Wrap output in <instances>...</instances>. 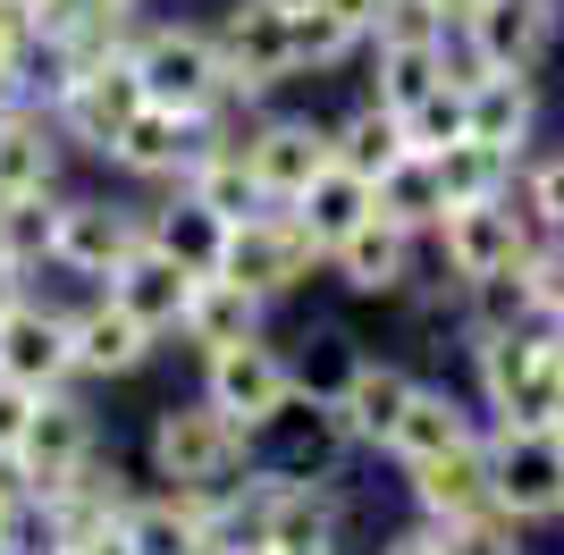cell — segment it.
Instances as JSON below:
<instances>
[{"mask_svg": "<svg viewBox=\"0 0 564 555\" xmlns=\"http://www.w3.org/2000/svg\"><path fill=\"white\" fill-rule=\"evenodd\" d=\"M143 471L161 488H177V497H219L228 480L253 471V429H236L203 388L169 395L152 413V429H143Z\"/></svg>", "mask_w": 564, "mask_h": 555, "instance_id": "obj_1", "label": "cell"}, {"mask_svg": "<svg viewBox=\"0 0 564 555\" xmlns=\"http://www.w3.org/2000/svg\"><path fill=\"white\" fill-rule=\"evenodd\" d=\"M127 59L143 76V101H161L177 118H219L228 101V59H219V34L194 18H143L127 34Z\"/></svg>", "mask_w": 564, "mask_h": 555, "instance_id": "obj_2", "label": "cell"}, {"mask_svg": "<svg viewBox=\"0 0 564 555\" xmlns=\"http://www.w3.org/2000/svg\"><path fill=\"white\" fill-rule=\"evenodd\" d=\"M212 270L236 278V286H253L261 303H286V295H304L312 278H329V253L312 244V228L286 203H261L253 219H236V228H228V244H219Z\"/></svg>", "mask_w": 564, "mask_h": 555, "instance_id": "obj_3", "label": "cell"}, {"mask_svg": "<svg viewBox=\"0 0 564 555\" xmlns=\"http://www.w3.org/2000/svg\"><path fill=\"white\" fill-rule=\"evenodd\" d=\"M564 34V0H480L464 25L447 34V76L471 85L480 68H522L540 76V59Z\"/></svg>", "mask_w": 564, "mask_h": 555, "instance_id": "obj_4", "label": "cell"}, {"mask_svg": "<svg viewBox=\"0 0 564 555\" xmlns=\"http://www.w3.org/2000/svg\"><path fill=\"white\" fill-rule=\"evenodd\" d=\"M422 244L438 253V278H447V286H489V278H514L540 236H531V219L514 210V194H497V203H447Z\"/></svg>", "mask_w": 564, "mask_h": 555, "instance_id": "obj_5", "label": "cell"}, {"mask_svg": "<svg viewBox=\"0 0 564 555\" xmlns=\"http://www.w3.org/2000/svg\"><path fill=\"white\" fill-rule=\"evenodd\" d=\"M143 244V203L127 194H94V185H59V219H51V270L76 286H101L118 261Z\"/></svg>", "mask_w": 564, "mask_h": 555, "instance_id": "obj_6", "label": "cell"}, {"mask_svg": "<svg viewBox=\"0 0 564 555\" xmlns=\"http://www.w3.org/2000/svg\"><path fill=\"white\" fill-rule=\"evenodd\" d=\"M489 505L514 531L564 522V446L540 429H489Z\"/></svg>", "mask_w": 564, "mask_h": 555, "instance_id": "obj_7", "label": "cell"}, {"mask_svg": "<svg viewBox=\"0 0 564 555\" xmlns=\"http://www.w3.org/2000/svg\"><path fill=\"white\" fill-rule=\"evenodd\" d=\"M94 455H101L94 404H85L76 388H59V395H43V404H34V421H25V438H18V455H9V471H18V488L43 505L51 488H68Z\"/></svg>", "mask_w": 564, "mask_h": 555, "instance_id": "obj_8", "label": "cell"}, {"mask_svg": "<svg viewBox=\"0 0 564 555\" xmlns=\"http://www.w3.org/2000/svg\"><path fill=\"white\" fill-rule=\"evenodd\" d=\"M203 395H212L236 429L261 438V429L295 404V362H286V346H270V328H261V337H245V346L203 353Z\"/></svg>", "mask_w": 564, "mask_h": 555, "instance_id": "obj_9", "label": "cell"}, {"mask_svg": "<svg viewBox=\"0 0 564 555\" xmlns=\"http://www.w3.org/2000/svg\"><path fill=\"white\" fill-rule=\"evenodd\" d=\"M212 34H219V59H228V101H236V110H261L270 92L295 85V34H286V9L236 0Z\"/></svg>", "mask_w": 564, "mask_h": 555, "instance_id": "obj_10", "label": "cell"}, {"mask_svg": "<svg viewBox=\"0 0 564 555\" xmlns=\"http://www.w3.org/2000/svg\"><path fill=\"white\" fill-rule=\"evenodd\" d=\"M143 110V76L127 51H110V59H94V68L76 76L59 101H51V118H59V143H68V161H110L118 127Z\"/></svg>", "mask_w": 564, "mask_h": 555, "instance_id": "obj_11", "label": "cell"}, {"mask_svg": "<svg viewBox=\"0 0 564 555\" xmlns=\"http://www.w3.org/2000/svg\"><path fill=\"white\" fill-rule=\"evenodd\" d=\"M245 161H253V177H261V194L270 203H295L321 168L337 161L329 152V118H312V110H270L261 101L253 118H245Z\"/></svg>", "mask_w": 564, "mask_h": 555, "instance_id": "obj_12", "label": "cell"}, {"mask_svg": "<svg viewBox=\"0 0 564 555\" xmlns=\"http://www.w3.org/2000/svg\"><path fill=\"white\" fill-rule=\"evenodd\" d=\"M68 353H76V379H94V388H118V379H135L152 353H161V328H143L127 303H110L101 286L68 303Z\"/></svg>", "mask_w": 564, "mask_h": 555, "instance_id": "obj_13", "label": "cell"}, {"mask_svg": "<svg viewBox=\"0 0 564 555\" xmlns=\"http://www.w3.org/2000/svg\"><path fill=\"white\" fill-rule=\"evenodd\" d=\"M329 278L346 286L354 303H397V295H413V278H422V236L371 210L354 236L329 244Z\"/></svg>", "mask_w": 564, "mask_h": 555, "instance_id": "obj_14", "label": "cell"}, {"mask_svg": "<svg viewBox=\"0 0 564 555\" xmlns=\"http://www.w3.org/2000/svg\"><path fill=\"white\" fill-rule=\"evenodd\" d=\"M0 379H18L34 395L76 388V353H68V303L25 295L0 312Z\"/></svg>", "mask_w": 564, "mask_h": 555, "instance_id": "obj_15", "label": "cell"}, {"mask_svg": "<svg viewBox=\"0 0 564 555\" xmlns=\"http://www.w3.org/2000/svg\"><path fill=\"white\" fill-rule=\"evenodd\" d=\"M194 152H203V118H177V110H161V101H143V110L118 127V143H110L101 168L127 177V185H143V194H169V185H186Z\"/></svg>", "mask_w": 564, "mask_h": 555, "instance_id": "obj_16", "label": "cell"}, {"mask_svg": "<svg viewBox=\"0 0 564 555\" xmlns=\"http://www.w3.org/2000/svg\"><path fill=\"white\" fill-rule=\"evenodd\" d=\"M489 429V413L471 404V388H447V379H413V395H404L397 429H388V446L379 455L397 463V471H413V463L447 455V446H471Z\"/></svg>", "mask_w": 564, "mask_h": 555, "instance_id": "obj_17", "label": "cell"}, {"mask_svg": "<svg viewBox=\"0 0 564 555\" xmlns=\"http://www.w3.org/2000/svg\"><path fill=\"white\" fill-rule=\"evenodd\" d=\"M346 455H354V438L337 429L329 395H304V388H295V404L253 438V463H270V471H286V480H337Z\"/></svg>", "mask_w": 564, "mask_h": 555, "instance_id": "obj_18", "label": "cell"}, {"mask_svg": "<svg viewBox=\"0 0 564 555\" xmlns=\"http://www.w3.org/2000/svg\"><path fill=\"white\" fill-rule=\"evenodd\" d=\"M404 395H413V370L388 362V353H362V362L337 379L329 413H337V429L354 438V455H379V446H388V429H397V413H404Z\"/></svg>", "mask_w": 564, "mask_h": 555, "instance_id": "obj_19", "label": "cell"}, {"mask_svg": "<svg viewBox=\"0 0 564 555\" xmlns=\"http://www.w3.org/2000/svg\"><path fill=\"white\" fill-rule=\"evenodd\" d=\"M261 328H270V303H261L253 286H236V278H219V270H194L186 312H177V337L194 346V362L219 353V346H245Z\"/></svg>", "mask_w": 564, "mask_h": 555, "instance_id": "obj_20", "label": "cell"}, {"mask_svg": "<svg viewBox=\"0 0 564 555\" xmlns=\"http://www.w3.org/2000/svg\"><path fill=\"white\" fill-rule=\"evenodd\" d=\"M404 497L422 522H464V513H489V429L471 446H447V455H430L404 471Z\"/></svg>", "mask_w": 564, "mask_h": 555, "instance_id": "obj_21", "label": "cell"}, {"mask_svg": "<svg viewBox=\"0 0 564 555\" xmlns=\"http://www.w3.org/2000/svg\"><path fill=\"white\" fill-rule=\"evenodd\" d=\"M464 135L506 143V152H531V135H540V76H522V68H480V76L464 85Z\"/></svg>", "mask_w": 564, "mask_h": 555, "instance_id": "obj_22", "label": "cell"}, {"mask_svg": "<svg viewBox=\"0 0 564 555\" xmlns=\"http://www.w3.org/2000/svg\"><path fill=\"white\" fill-rule=\"evenodd\" d=\"M186 286H194V270L177 253H161V244H152V236H143L135 253L118 261L110 278H101V295L110 303H127V312H135L143 328H161V337H177V312H186Z\"/></svg>", "mask_w": 564, "mask_h": 555, "instance_id": "obj_23", "label": "cell"}, {"mask_svg": "<svg viewBox=\"0 0 564 555\" xmlns=\"http://www.w3.org/2000/svg\"><path fill=\"white\" fill-rule=\"evenodd\" d=\"M68 177V143L43 101H9L0 110V194H43Z\"/></svg>", "mask_w": 564, "mask_h": 555, "instance_id": "obj_24", "label": "cell"}, {"mask_svg": "<svg viewBox=\"0 0 564 555\" xmlns=\"http://www.w3.org/2000/svg\"><path fill=\"white\" fill-rule=\"evenodd\" d=\"M118 538H127V555H212L203 497H177V488H152V497L135 488L118 513Z\"/></svg>", "mask_w": 564, "mask_h": 555, "instance_id": "obj_25", "label": "cell"}, {"mask_svg": "<svg viewBox=\"0 0 564 555\" xmlns=\"http://www.w3.org/2000/svg\"><path fill=\"white\" fill-rule=\"evenodd\" d=\"M143 236H152L161 253H177L186 270H212L219 244H228V219H219V210H203L186 185H169L161 203H143Z\"/></svg>", "mask_w": 564, "mask_h": 555, "instance_id": "obj_26", "label": "cell"}, {"mask_svg": "<svg viewBox=\"0 0 564 555\" xmlns=\"http://www.w3.org/2000/svg\"><path fill=\"white\" fill-rule=\"evenodd\" d=\"M286 210H295V219L312 228V244L329 253L337 236H354L362 219H371V177H354V168H337V161H329V168H321V177H312Z\"/></svg>", "mask_w": 564, "mask_h": 555, "instance_id": "obj_27", "label": "cell"}, {"mask_svg": "<svg viewBox=\"0 0 564 555\" xmlns=\"http://www.w3.org/2000/svg\"><path fill=\"white\" fill-rule=\"evenodd\" d=\"M430 168H438V185H447V203H497V194H514L522 152L480 143V135H455L447 152H430Z\"/></svg>", "mask_w": 564, "mask_h": 555, "instance_id": "obj_28", "label": "cell"}, {"mask_svg": "<svg viewBox=\"0 0 564 555\" xmlns=\"http://www.w3.org/2000/svg\"><path fill=\"white\" fill-rule=\"evenodd\" d=\"M329 152H337V168H354V177H388V168L404 161V127H397V110H379V101H354L346 118H329Z\"/></svg>", "mask_w": 564, "mask_h": 555, "instance_id": "obj_29", "label": "cell"}, {"mask_svg": "<svg viewBox=\"0 0 564 555\" xmlns=\"http://www.w3.org/2000/svg\"><path fill=\"white\" fill-rule=\"evenodd\" d=\"M371 210H379V219H397V228H413V236L438 228V210H447V185H438L430 152H404V161L371 185Z\"/></svg>", "mask_w": 564, "mask_h": 555, "instance_id": "obj_30", "label": "cell"}, {"mask_svg": "<svg viewBox=\"0 0 564 555\" xmlns=\"http://www.w3.org/2000/svg\"><path fill=\"white\" fill-rule=\"evenodd\" d=\"M51 219H59V185L43 194H0V261L43 278L51 270Z\"/></svg>", "mask_w": 564, "mask_h": 555, "instance_id": "obj_31", "label": "cell"}, {"mask_svg": "<svg viewBox=\"0 0 564 555\" xmlns=\"http://www.w3.org/2000/svg\"><path fill=\"white\" fill-rule=\"evenodd\" d=\"M286 362H295V388H304V395H337V379L362 362V346H354L346 320H312L304 337H295V353H286Z\"/></svg>", "mask_w": 564, "mask_h": 555, "instance_id": "obj_32", "label": "cell"}, {"mask_svg": "<svg viewBox=\"0 0 564 555\" xmlns=\"http://www.w3.org/2000/svg\"><path fill=\"white\" fill-rule=\"evenodd\" d=\"M430 85H447V43L438 51H371V101L379 110H413Z\"/></svg>", "mask_w": 564, "mask_h": 555, "instance_id": "obj_33", "label": "cell"}, {"mask_svg": "<svg viewBox=\"0 0 564 555\" xmlns=\"http://www.w3.org/2000/svg\"><path fill=\"white\" fill-rule=\"evenodd\" d=\"M286 34H295V76H337L354 51H362V34L337 25L321 0H312V9H286Z\"/></svg>", "mask_w": 564, "mask_h": 555, "instance_id": "obj_34", "label": "cell"}, {"mask_svg": "<svg viewBox=\"0 0 564 555\" xmlns=\"http://www.w3.org/2000/svg\"><path fill=\"white\" fill-rule=\"evenodd\" d=\"M514 210L531 219V236H564V143H556V152H522Z\"/></svg>", "mask_w": 564, "mask_h": 555, "instance_id": "obj_35", "label": "cell"}, {"mask_svg": "<svg viewBox=\"0 0 564 555\" xmlns=\"http://www.w3.org/2000/svg\"><path fill=\"white\" fill-rule=\"evenodd\" d=\"M397 127H404V152H447L455 135H464V85H430L413 110H397Z\"/></svg>", "mask_w": 564, "mask_h": 555, "instance_id": "obj_36", "label": "cell"}, {"mask_svg": "<svg viewBox=\"0 0 564 555\" xmlns=\"http://www.w3.org/2000/svg\"><path fill=\"white\" fill-rule=\"evenodd\" d=\"M455 25L430 9V0H379V18H371V43L362 51H438Z\"/></svg>", "mask_w": 564, "mask_h": 555, "instance_id": "obj_37", "label": "cell"}, {"mask_svg": "<svg viewBox=\"0 0 564 555\" xmlns=\"http://www.w3.org/2000/svg\"><path fill=\"white\" fill-rule=\"evenodd\" d=\"M25 51H34V9L25 0H0V92L9 101H25Z\"/></svg>", "mask_w": 564, "mask_h": 555, "instance_id": "obj_38", "label": "cell"}, {"mask_svg": "<svg viewBox=\"0 0 564 555\" xmlns=\"http://www.w3.org/2000/svg\"><path fill=\"white\" fill-rule=\"evenodd\" d=\"M34 404H43L34 388H18V379H0V463L18 455V438H25V421H34Z\"/></svg>", "mask_w": 564, "mask_h": 555, "instance_id": "obj_39", "label": "cell"}, {"mask_svg": "<svg viewBox=\"0 0 564 555\" xmlns=\"http://www.w3.org/2000/svg\"><path fill=\"white\" fill-rule=\"evenodd\" d=\"M371 555H447V538H438V531H430V522H422V513H413V522H397V531L379 538Z\"/></svg>", "mask_w": 564, "mask_h": 555, "instance_id": "obj_40", "label": "cell"}, {"mask_svg": "<svg viewBox=\"0 0 564 555\" xmlns=\"http://www.w3.org/2000/svg\"><path fill=\"white\" fill-rule=\"evenodd\" d=\"M321 9H329L337 25H354V34L371 43V18H379V0H321Z\"/></svg>", "mask_w": 564, "mask_h": 555, "instance_id": "obj_41", "label": "cell"}, {"mask_svg": "<svg viewBox=\"0 0 564 555\" xmlns=\"http://www.w3.org/2000/svg\"><path fill=\"white\" fill-rule=\"evenodd\" d=\"M34 295V270H18V261H0V312H9V303H25Z\"/></svg>", "mask_w": 564, "mask_h": 555, "instance_id": "obj_42", "label": "cell"}, {"mask_svg": "<svg viewBox=\"0 0 564 555\" xmlns=\"http://www.w3.org/2000/svg\"><path fill=\"white\" fill-rule=\"evenodd\" d=\"M51 555H127V538L101 531V538H85V547H51Z\"/></svg>", "mask_w": 564, "mask_h": 555, "instance_id": "obj_43", "label": "cell"}, {"mask_svg": "<svg viewBox=\"0 0 564 555\" xmlns=\"http://www.w3.org/2000/svg\"><path fill=\"white\" fill-rule=\"evenodd\" d=\"M430 9H438V18H447V25H464L471 9H480V0H430Z\"/></svg>", "mask_w": 564, "mask_h": 555, "instance_id": "obj_44", "label": "cell"}, {"mask_svg": "<svg viewBox=\"0 0 564 555\" xmlns=\"http://www.w3.org/2000/svg\"><path fill=\"white\" fill-rule=\"evenodd\" d=\"M279 555H346V538H321V547H279Z\"/></svg>", "mask_w": 564, "mask_h": 555, "instance_id": "obj_45", "label": "cell"}, {"mask_svg": "<svg viewBox=\"0 0 564 555\" xmlns=\"http://www.w3.org/2000/svg\"><path fill=\"white\" fill-rule=\"evenodd\" d=\"M261 9H312V0H261Z\"/></svg>", "mask_w": 564, "mask_h": 555, "instance_id": "obj_46", "label": "cell"}, {"mask_svg": "<svg viewBox=\"0 0 564 555\" xmlns=\"http://www.w3.org/2000/svg\"><path fill=\"white\" fill-rule=\"evenodd\" d=\"M0 110H9V92H0Z\"/></svg>", "mask_w": 564, "mask_h": 555, "instance_id": "obj_47", "label": "cell"}, {"mask_svg": "<svg viewBox=\"0 0 564 555\" xmlns=\"http://www.w3.org/2000/svg\"><path fill=\"white\" fill-rule=\"evenodd\" d=\"M514 555H522V547H514Z\"/></svg>", "mask_w": 564, "mask_h": 555, "instance_id": "obj_48", "label": "cell"}, {"mask_svg": "<svg viewBox=\"0 0 564 555\" xmlns=\"http://www.w3.org/2000/svg\"><path fill=\"white\" fill-rule=\"evenodd\" d=\"M556 446H564V438H556Z\"/></svg>", "mask_w": 564, "mask_h": 555, "instance_id": "obj_49", "label": "cell"}]
</instances>
